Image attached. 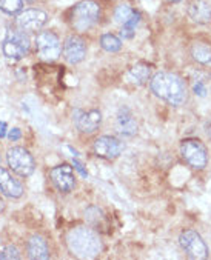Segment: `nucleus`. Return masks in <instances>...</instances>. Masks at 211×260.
I'll list each match as a JSON object with an SVG mask.
<instances>
[{
	"label": "nucleus",
	"instance_id": "nucleus-1",
	"mask_svg": "<svg viewBox=\"0 0 211 260\" xmlns=\"http://www.w3.org/2000/svg\"><path fill=\"white\" fill-rule=\"evenodd\" d=\"M151 91L173 107H180L187 100V86L173 73H157L151 79Z\"/></svg>",
	"mask_w": 211,
	"mask_h": 260
},
{
	"label": "nucleus",
	"instance_id": "nucleus-2",
	"mask_svg": "<svg viewBox=\"0 0 211 260\" xmlns=\"http://www.w3.org/2000/svg\"><path fill=\"white\" fill-rule=\"evenodd\" d=\"M67 245L70 251L79 258H94L102 252L100 237L89 228H74L67 236Z\"/></svg>",
	"mask_w": 211,
	"mask_h": 260
},
{
	"label": "nucleus",
	"instance_id": "nucleus-3",
	"mask_svg": "<svg viewBox=\"0 0 211 260\" xmlns=\"http://www.w3.org/2000/svg\"><path fill=\"white\" fill-rule=\"evenodd\" d=\"M100 17V8L93 0H83L77 4L73 10L71 23L77 31L89 29Z\"/></svg>",
	"mask_w": 211,
	"mask_h": 260
},
{
	"label": "nucleus",
	"instance_id": "nucleus-4",
	"mask_svg": "<svg viewBox=\"0 0 211 260\" xmlns=\"http://www.w3.org/2000/svg\"><path fill=\"white\" fill-rule=\"evenodd\" d=\"M29 49V39L23 31L19 29H10L7 32L5 42L2 45L4 54L8 59H22L28 54Z\"/></svg>",
	"mask_w": 211,
	"mask_h": 260
},
{
	"label": "nucleus",
	"instance_id": "nucleus-5",
	"mask_svg": "<svg viewBox=\"0 0 211 260\" xmlns=\"http://www.w3.org/2000/svg\"><path fill=\"white\" fill-rule=\"evenodd\" d=\"M7 160H8L10 168L22 177H28L34 173L36 164H34L33 155L29 154L28 149H25L22 146H14V148L8 149Z\"/></svg>",
	"mask_w": 211,
	"mask_h": 260
},
{
	"label": "nucleus",
	"instance_id": "nucleus-6",
	"mask_svg": "<svg viewBox=\"0 0 211 260\" xmlns=\"http://www.w3.org/2000/svg\"><path fill=\"white\" fill-rule=\"evenodd\" d=\"M36 49L39 57L45 62H54L62 53V45L54 32L43 31L36 37Z\"/></svg>",
	"mask_w": 211,
	"mask_h": 260
},
{
	"label": "nucleus",
	"instance_id": "nucleus-7",
	"mask_svg": "<svg viewBox=\"0 0 211 260\" xmlns=\"http://www.w3.org/2000/svg\"><path fill=\"white\" fill-rule=\"evenodd\" d=\"M180 151H182V157L185 159V162L194 170H202L206 167V162H208L206 149L199 140L196 139L184 140Z\"/></svg>",
	"mask_w": 211,
	"mask_h": 260
},
{
	"label": "nucleus",
	"instance_id": "nucleus-8",
	"mask_svg": "<svg viewBox=\"0 0 211 260\" xmlns=\"http://www.w3.org/2000/svg\"><path fill=\"white\" fill-rule=\"evenodd\" d=\"M179 243L182 246V249L188 254V257L191 258H206L208 257V246L206 243L202 240L200 234H197L193 230H187L180 234L179 237Z\"/></svg>",
	"mask_w": 211,
	"mask_h": 260
},
{
	"label": "nucleus",
	"instance_id": "nucleus-9",
	"mask_svg": "<svg viewBox=\"0 0 211 260\" xmlns=\"http://www.w3.org/2000/svg\"><path fill=\"white\" fill-rule=\"evenodd\" d=\"M49 177L54 183V186L61 191V192H71L76 188V179H74V173H73V167H70L68 164H62L54 167L49 171Z\"/></svg>",
	"mask_w": 211,
	"mask_h": 260
},
{
	"label": "nucleus",
	"instance_id": "nucleus-10",
	"mask_svg": "<svg viewBox=\"0 0 211 260\" xmlns=\"http://www.w3.org/2000/svg\"><path fill=\"white\" fill-rule=\"evenodd\" d=\"M124 149V143L111 136H102L94 142V152L96 155L107 160L117 159Z\"/></svg>",
	"mask_w": 211,
	"mask_h": 260
},
{
	"label": "nucleus",
	"instance_id": "nucleus-11",
	"mask_svg": "<svg viewBox=\"0 0 211 260\" xmlns=\"http://www.w3.org/2000/svg\"><path fill=\"white\" fill-rule=\"evenodd\" d=\"M74 125L77 126V129H80L82 133H94L100 123H102V114L97 110H91V111H82V110H76L74 111Z\"/></svg>",
	"mask_w": 211,
	"mask_h": 260
},
{
	"label": "nucleus",
	"instance_id": "nucleus-12",
	"mask_svg": "<svg viewBox=\"0 0 211 260\" xmlns=\"http://www.w3.org/2000/svg\"><path fill=\"white\" fill-rule=\"evenodd\" d=\"M85 54H86V45H85V42H83L82 37H79V36H70L65 40L64 56H65L67 62L76 65V63H79V62H82L85 59Z\"/></svg>",
	"mask_w": 211,
	"mask_h": 260
},
{
	"label": "nucleus",
	"instance_id": "nucleus-13",
	"mask_svg": "<svg viewBox=\"0 0 211 260\" xmlns=\"http://www.w3.org/2000/svg\"><path fill=\"white\" fill-rule=\"evenodd\" d=\"M46 22H48V16L45 11H40V10H26L20 13L17 17L19 26L23 31H29V32L39 31Z\"/></svg>",
	"mask_w": 211,
	"mask_h": 260
},
{
	"label": "nucleus",
	"instance_id": "nucleus-14",
	"mask_svg": "<svg viewBox=\"0 0 211 260\" xmlns=\"http://www.w3.org/2000/svg\"><path fill=\"white\" fill-rule=\"evenodd\" d=\"M0 191L11 199H19L23 196V186L16 180L4 167H0Z\"/></svg>",
	"mask_w": 211,
	"mask_h": 260
},
{
	"label": "nucleus",
	"instance_id": "nucleus-15",
	"mask_svg": "<svg viewBox=\"0 0 211 260\" xmlns=\"http://www.w3.org/2000/svg\"><path fill=\"white\" fill-rule=\"evenodd\" d=\"M188 16L197 23L211 22V7L206 0H193L188 7Z\"/></svg>",
	"mask_w": 211,
	"mask_h": 260
},
{
	"label": "nucleus",
	"instance_id": "nucleus-16",
	"mask_svg": "<svg viewBox=\"0 0 211 260\" xmlns=\"http://www.w3.org/2000/svg\"><path fill=\"white\" fill-rule=\"evenodd\" d=\"M26 248H28V255L31 258H34V260H46V258H49V249H48L46 240L39 234L29 237Z\"/></svg>",
	"mask_w": 211,
	"mask_h": 260
},
{
	"label": "nucleus",
	"instance_id": "nucleus-17",
	"mask_svg": "<svg viewBox=\"0 0 211 260\" xmlns=\"http://www.w3.org/2000/svg\"><path fill=\"white\" fill-rule=\"evenodd\" d=\"M116 128L122 136H134L137 133V122L130 113V110L124 108L119 111L116 119Z\"/></svg>",
	"mask_w": 211,
	"mask_h": 260
},
{
	"label": "nucleus",
	"instance_id": "nucleus-18",
	"mask_svg": "<svg viewBox=\"0 0 211 260\" xmlns=\"http://www.w3.org/2000/svg\"><path fill=\"white\" fill-rule=\"evenodd\" d=\"M191 54L197 62L203 65H211V46L205 43H194L191 48Z\"/></svg>",
	"mask_w": 211,
	"mask_h": 260
},
{
	"label": "nucleus",
	"instance_id": "nucleus-19",
	"mask_svg": "<svg viewBox=\"0 0 211 260\" xmlns=\"http://www.w3.org/2000/svg\"><path fill=\"white\" fill-rule=\"evenodd\" d=\"M100 46L108 51V53H117V51H120L122 48V42L119 37L113 36V34H103L100 37Z\"/></svg>",
	"mask_w": 211,
	"mask_h": 260
},
{
	"label": "nucleus",
	"instance_id": "nucleus-20",
	"mask_svg": "<svg viewBox=\"0 0 211 260\" xmlns=\"http://www.w3.org/2000/svg\"><path fill=\"white\" fill-rule=\"evenodd\" d=\"M130 77L133 79V82H136L137 85H143L146 80H148V77H149V68L146 67V65H136V67H133L131 68V71H130Z\"/></svg>",
	"mask_w": 211,
	"mask_h": 260
},
{
	"label": "nucleus",
	"instance_id": "nucleus-21",
	"mask_svg": "<svg viewBox=\"0 0 211 260\" xmlns=\"http://www.w3.org/2000/svg\"><path fill=\"white\" fill-rule=\"evenodd\" d=\"M139 20H140V14L139 13H133L131 19L127 23H124V28L120 31V34H122L124 39H131L134 36V29H136Z\"/></svg>",
	"mask_w": 211,
	"mask_h": 260
},
{
	"label": "nucleus",
	"instance_id": "nucleus-22",
	"mask_svg": "<svg viewBox=\"0 0 211 260\" xmlns=\"http://www.w3.org/2000/svg\"><path fill=\"white\" fill-rule=\"evenodd\" d=\"M23 0H0V10L7 14H16L22 10Z\"/></svg>",
	"mask_w": 211,
	"mask_h": 260
},
{
	"label": "nucleus",
	"instance_id": "nucleus-23",
	"mask_svg": "<svg viewBox=\"0 0 211 260\" xmlns=\"http://www.w3.org/2000/svg\"><path fill=\"white\" fill-rule=\"evenodd\" d=\"M133 10L128 7V5H120V7H117V10H116V13H114V19L119 22V23H127L130 19H131V16H133Z\"/></svg>",
	"mask_w": 211,
	"mask_h": 260
},
{
	"label": "nucleus",
	"instance_id": "nucleus-24",
	"mask_svg": "<svg viewBox=\"0 0 211 260\" xmlns=\"http://www.w3.org/2000/svg\"><path fill=\"white\" fill-rule=\"evenodd\" d=\"M0 258L2 260H17V258H20V251L17 246L8 245L2 249V252H0Z\"/></svg>",
	"mask_w": 211,
	"mask_h": 260
},
{
	"label": "nucleus",
	"instance_id": "nucleus-25",
	"mask_svg": "<svg viewBox=\"0 0 211 260\" xmlns=\"http://www.w3.org/2000/svg\"><path fill=\"white\" fill-rule=\"evenodd\" d=\"M85 216H86V220L88 222L97 223L102 219V211L99 210V208H96V206H91V208H88V210H86Z\"/></svg>",
	"mask_w": 211,
	"mask_h": 260
},
{
	"label": "nucleus",
	"instance_id": "nucleus-26",
	"mask_svg": "<svg viewBox=\"0 0 211 260\" xmlns=\"http://www.w3.org/2000/svg\"><path fill=\"white\" fill-rule=\"evenodd\" d=\"M8 137H10V140L16 142V140H19L22 137V131L19 128H13V129L8 131Z\"/></svg>",
	"mask_w": 211,
	"mask_h": 260
},
{
	"label": "nucleus",
	"instance_id": "nucleus-27",
	"mask_svg": "<svg viewBox=\"0 0 211 260\" xmlns=\"http://www.w3.org/2000/svg\"><path fill=\"white\" fill-rule=\"evenodd\" d=\"M8 133V126L5 122H0V139H4Z\"/></svg>",
	"mask_w": 211,
	"mask_h": 260
},
{
	"label": "nucleus",
	"instance_id": "nucleus-28",
	"mask_svg": "<svg viewBox=\"0 0 211 260\" xmlns=\"http://www.w3.org/2000/svg\"><path fill=\"white\" fill-rule=\"evenodd\" d=\"M194 91H196V94H199V95H205V88H203L202 83H197V85L194 86Z\"/></svg>",
	"mask_w": 211,
	"mask_h": 260
},
{
	"label": "nucleus",
	"instance_id": "nucleus-29",
	"mask_svg": "<svg viewBox=\"0 0 211 260\" xmlns=\"http://www.w3.org/2000/svg\"><path fill=\"white\" fill-rule=\"evenodd\" d=\"M74 167H76V170H79V171H80V174H82V176H86V173L83 171V168H82V165H80L79 162H74Z\"/></svg>",
	"mask_w": 211,
	"mask_h": 260
},
{
	"label": "nucleus",
	"instance_id": "nucleus-30",
	"mask_svg": "<svg viewBox=\"0 0 211 260\" xmlns=\"http://www.w3.org/2000/svg\"><path fill=\"white\" fill-rule=\"evenodd\" d=\"M4 210H5V202L0 199V213H4Z\"/></svg>",
	"mask_w": 211,
	"mask_h": 260
},
{
	"label": "nucleus",
	"instance_id": "nucleus-31",
	"mask_svg": "<svg viewBox=\"0 0 211 260\" xmlns=\"http://www.w3.org/2000/svg\"><path fill=\"white\" fill-rule=\"evenodd\" d=\"M206 134H208V137L211 139V122L206 125Z\"/></svg>",
	"mask_w": 211,
	"mask_h": 260
},
{
	"label": "nucleus",
	"instance_id": "nucleus-32",
	"mask_svg": "<svg viewBox=\"0 0 211 260\" xmlns=\"http://www.w3.org/2000/svg\"><path fill=\"white\" fill-rule=\"evenodd\" d=\"M168 2H173V4H176V2H180V0H168Z\"/></svg>",
	"mask_w": 211,
	"mask_h": 260
},
{
	"label": "nucleus",
	"instance_id": "nucleus-33",
	"mask_svg": "<svg viewBox=\"0 0 211 260\" xmlns=\"http://www.w3.org/2000/svg\"><path fill=\"white\" fill-rule=\"evenodd\" d=\"M26 2H34V0H26Z\"/></svg>",
	"mask_w": 211,
	"mask_h": 260
}]
</instances>
